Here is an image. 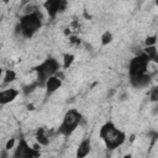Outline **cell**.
<instances>
[{
	"label": "cell",
	"instance_id": "23",
	"mask_svg": "<svg viewBox=\"0 0 158 158\" xmlns=\"http://www.w3.org/2000/svg\"><path fill=\"white\" fill-rule=\"evenodd\" d=\"M2 1H4V2H5V4H7V2H9V1H10V0H2Z\"/></svg>",
	"mask_w": 158,
	"mask_h": 158
},
{
	"label": "cell",
	"instance_id": "8",
	"mask_svg": "<svg viewBox=\"0 0 158 158\" xmlns=\"http://www.w3.org/2000/svg\"><path fill=\"white\" fill-rule=\"evenodd\" d=\"M20 91L15 88H10V89H5L0 91V104L1 105H6L12 102L17 96H19Z\"/></svg>",
	"mask_w": 158,
	"mask_h": 158
},
{
	"label": "cell",
	"instance_id": "24",
	"mask_svg": "<svg viewBox=\"0 0 158 158\" xmlns=\"http://www.w3.org/2000/svg\"><path fill=\"white\" fill-rule=\"evenodd\" d=\"M156 5H157V9H158V0H156Z\"/></svg>",
	"mask_w": 158,
	"mask_h": 158
},
{
	"label": "cell",
	"instance_id": "10",
	"mask_svg": "<svg viewBox=\"0 0 158 158\" xmlns=\"http://www.w3.org/2000/svg\"><path fill=\"white\" fill-rule=\"evenodd\" d=\"M90 151H91V141H90V138H84L77 148L75 156L78 158H84L90 153Z\"/></svg>",
	"mask_w": 158,
	"mask_h": 158
},
{
	"label": "cell",
	"instance_id": "22",
	"mask_svg": "<svg viewBox=\"0 0 158 158\" xmlns=\"http://www.w3.org/2000/svg\"><path fill=\"white\" fill-rule=\"evenodd\" d=\"M152 62H154V63H158V53L156 54V57L153 58V60H152Z\"/></svg>",
	"mask_w": 158,
	"mask_h": 158
},
{
	"label": "cell",
	"instance_id": "5",
	"mask_svg": "<svg viewBox=\"0 0 158 158\" xmlns=\"http://www.w3.org/2000/svg\"><path fill=\"white\" fill-rule=\"evenodd\" d=\"M149 62H151L149 57L143 51L141 53L136 54L128 63V75H130V78H135V77H139V75L146 74Z\"/></svg>",
	"mask_w": 158,
	"mask_h": 158
},
{
	"label": "cell",
	"instance_id": "19",
	"mask_svg": "<svg viewBox=\"0 0 158 158\" xmlns=\"http://www.w3.org/2000/svg\"><path fill=\"white\" fill-rule=\"evenodd\" d=\"M14 146H15V138H10L7 142H6V144H5V149H10V148H14Z\"/></svg>",
	"mask_w": 158,
	"mask_h": 158
},
{
	"label": "cell",
	"instance_id": "14",
	"mask_svg": "<svg viewBox=\"0 0 158 158\" xmlns=\"http://www.w3.org/2000/svg\"><path fill=\"white\" fill-rule=\"evenodd\" d=\"M75 59V56L73 53H65L63 56V69H68Z\"/></svg>",
	"mask_w": 158,
	"mask_h": 158
},
{
	"label": "cell",
	"instance_id": "13",
	"mask_svg": "<svg viewBox=\"0 0 158 158\" xmlns=\"http://www.w3.org/2000/svg\"><path fill=\"white\" fill-rule=\"evenodd\" d=\"M15 79H16V72L14 69H6L2 77V83L9 84V83H12Z\"/></svg>",
	"mask_w": 158,
	"mask_h": 158
},
{
	"label": "cell",
	"instance_id": "15",
	"mask_svg": "<svg viewBox=\"0 0 158 158\" xmlns=\"http://www.w3.org/2000/svg\"><path fill=\"white\" fill-rule=\"evenodd\" d=\"M112 40H114V36H112V33H111L110 31H105V32L101 35V37H100V42H101L102 46L110 44V43L112 42Z\"/></svg>",
	"mask_w": 158,
	"mask_h": 158
},
{
	"label": "cell",
	"instance_id": "6",
	"mask_svg": "<svg viewBox=\"0 0 158 158\" xmlns=\"http://www.w3.org/2000/svg\"><path fill=\"white\" fill-rule=\"evenodd\" d=\"M41 153L37 148L30 147L26 138H20L12 156H14V158H36Z\"/></svg>",
	"mask_w": 158,
	"mask_h": 158
},
{
	"label": "cell",
	"instance_id": "12",
	"mask_svg": "<svg viewBox=\"0 0 158 158\" xmlns=\"http://www.w3.org/2000/svg\"><path fill=\"white\" fill-rule=\"evenodd\" d=\"M36 142L40 146H48L49 144V135L46 128L40 127L36 131Z\"/></svg>",
	"mask_w": 158,
	"mask_h": 158
},
{
	"label": "cell",
	"instance_id": "4",
	"mask_svg": "<svg viewBox=\"0 0 158 158\" xmlns=\"http://www.w3.org/2000/svg\"><path fill=\"white\" fill-rule=\"evenodd\" d=\"M81 118L83 116L77 109H69L63 116L62 123L58 127V132L65 137L70 136L81 122Z\"/></svg>",
	"mask_w": 158,
	"mask_h": 158
},
{
	"label": "cell",
	"instance_id": "9",
	"mask_svg": "<svg viewBox=\"0 0 158 158\" xmlns=\"http://www.w3.org/2000/svg\"><path fill=\"white\" fill-rule=\"evenodd\" d=\"M60 86H62V79L58 78L57 75L49 77V78L46 80V83H44V88H46V91H47L48 95L56 93Z\"/></svg>",
	"mask_w": 158,
	"mask_h": 158
},
{
	"label": "cell",
	"instance_id": "21",
	"mask_svg": "<svg viewBox=\"0 0 158 158\" xmlns=\"http://www.w3.org/2000/svg\"><path fill=\"white\" fill-rule=\"evenodd\" d=\"M70 42H72V43H79V40H78L75 36H72V37H70Z\"/></svg>",
	"mask_w": 158,
	"mask_h": 158
},
{
	"label": "cell",
	"instance_id": "11",
	"mask_svg": "<svg viewBox=\"0 0 158 158\" xmlns=\"http://www.w3.org/2000/svg\"><path fill=\"white\" fill-rule=\"evenodd\" d=\"M151 81V75L148 73L143 74V75H139V77H135V78H130V83L132 86L135 88H143V86H147Z\"/></svg>",
	"mask_w": 158,
	"mask_h": 158
},
{
	"label": "cell",
	"instance_id": "18",
	"mask_svg": "<svg viewBox=\"0 0 158 158\" xmlns=\"http://www.w3.org/2000/svg\"><path fill=\"white\" fill-rule=\"evenodd\" d=\"M157 43V36L153 35V36H147L146 40H144V46L148 47V46H156Z\"/></svg>",
	"mask_w": 158,
	"mask_h": 158
},
{
	"label": "cell",
	"instance_id": "17",
	"mask_svg": "<svg viewBox=\"0 0 158 158\" xmlns=\"http://www.w3.org/2000/svg\"><path fill=\"white\" fill-rule=\"evenodd\" d=\"M143 52L149 57V59H151V60H153V58H154V57H156V54L158 53V51H157L156 46H148V47H144V48H143Z\"/></svg>",
	"mask_w": 158,
	"mask_h": 158
},
{
	"label": "cell",
	"instance_id": "7",
	"mask_svg": "<svg viewBox=\"0 0 158 158\" xmlns=\"http://www.w3.org/2000/svg\"><path fill=\"white\" fill-rule=\"evenodd\" d=\"M63 0H44L43 7L51 19H54L59 14V7Z\"/></svg>",
	"mask_w": 158,
	"mask_h": 158
},
{
	"label": "cell",
	"instance_id": "2",
	"mask_svg": "<svg viewBox=\"0 0 158 158\" xmlns=\"http://www.w3.org/2000/svg\"><path fill=\"white\" fill-rule=\"evenodd\" d=\"M42 27V15L33 10L20 17L17 30L25 38H31Z\"/></svg>",
	"mask_w": 158,
	"mask_h": 158
},
{
	"label": "cell",
	"instance_id": "1",
	"mask_svg": "<svg viewBox=\"0 0 158 158\" xmlns=\"http://www.w3.org/2000/svg\"><path fill=\"white\" fill-rule=\"evenodd\" d=\"M99 137L109 149H116L126 141V133L116 127L111 121L105 122L99 130Z\"/></svg>",
	"mask_w": 158,
	"mask_h": 158
},
{
	"label": "cell",
	"instance_id": "16",
	"mask_svg": "<svg viewBox=\"0 0 158 158\" xmlns=\"http://www.w3.org/2000/svg\"><path fill=\"white\" fill-rule=\"evenodd\" d=\"M148 99L151 102H158V85H154L151 88L149 94H148Z\"/></svg>",
	"mask_w": 158,
	"mask_h": 158
},
{
	"label": "cell",
	"instance_id": "20",
	"mask_svg": "<svg viewBox=\"0 0 158 158\" xmlns=\"http://www.w3.org/2000/svg\"><path fill=\"white\" fill-rule=\"evenodd\" d=\"M65 9H67V0H63L62 4H60V7H59V12L65 11Z\"/></svg>",
	"mask_w": 158,
	"mask_h": 158
},
{
	"label": "cell",
	"instance_id": "3",
	"mask_svg": "<svg viewBox=\"0 0 158 158\" xmlns=\"http://www.w3.org/2000/svg\"><path fill=\"white\" fill-rule=\"evenodd\" d=\"M33 70H35L36 74H37V78H36V79H37L40 86H41V85L44 86L46 80H47L49 77L56 75V73H57L58 70H60V64H59V62H58L56 58L48 57V58H46L42 63H40L37 67H35Z\"/></svg>",
	"mask_w": 158,
	"mask_h": 158
}]
</instances>
